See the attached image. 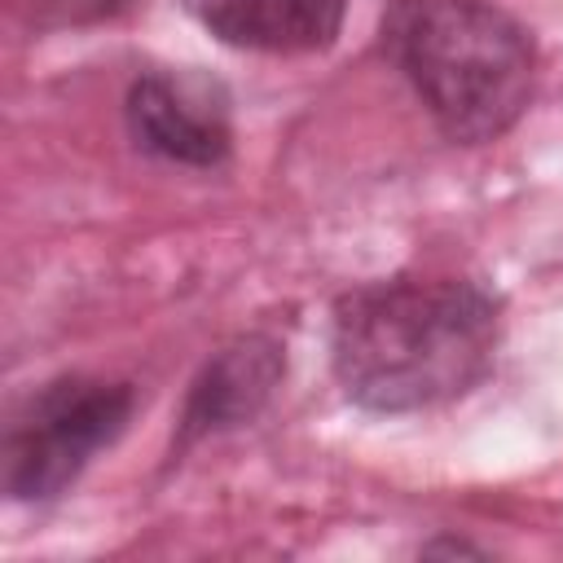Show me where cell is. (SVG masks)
<instances>
[{
	"label": "cell",
	"mask_w": 563,
	"mask_h": 563,
	"mask_svg": "<svg viewBox=\"0 0 563 563\" xmlns=\"http://www.w3.org/2000/svg\"><path fill=\"white\" fill-rule=\"evenodd\" d=\"M497 334V303L475 282L383 277L334 303L330 365L361 409L413 413L479 387L493 369Z\"/></svg>",
	"instance_id": "1"
},
{
	"label": "cell",
	"mask_w": 563,
	"mask_h": 563,
	"mask_svg": "<svg viewBox=\"0 0 563 563\" xmlns=\"http://www.w3.org/2000/svg\"><path fill=\"white\" fill-rule=\"evenodd\" d=\"M378 35L449 141H493L532 101V35L493 0H391Z\"/></svg>",
	"instance_id": "2"
},
{
	"label": "cell",
	"mask_w": 563,
	"mask_h": 563,
	"mask_svg": "<svg viewBox=\"0 0 563 563\" xmlns=\"http://www.w3.org/2000/svg\"><path fill=\"white\" fill-rule=\"evenodd\" d=\"M132 387L88 374H62L22 400L4 431V488L13 501H48L66 493L84 466L123 435Z\"/></svg>",
	"instance_id": "3"
},
{
	"label": "cell",
	"mask_w": 563,
	"mask_h": 563,
	"mask_svg": "<svg viewBox=\"0 0 563 563\" xmlns=\"http://www.w3.org/2000/svg\"><path fill=\"white\" fill-rule=\"evenodd\" d=\"M123 114L132 141L167 163L220 167L233 150L229 92L198 70H145L128 88Z\"/></svg>",
	"instance_id": "4"
},
{
	"label": "cell",
	"mask_w": 563,
	"mask_h": 563,
	"mask_svg": "<svg viewBox=\"0 0 563 563\" xmlns=\"http://www.w3.org/2000/svg\"><path fill=\"white\" fill-rule=\"evenodd\" d=\"M216 40L251 53L330 48L347 0H180Z\"/></svg>",
	"instance_id": "5"
},
{
	"label": "cell",
	"mask_w": 563,
	"mask_h": 563,
	"mask_svg": "<svg viewBox=\"0 0 563 563\" xmlns=\"http://www.w3.org/2000/svg\"><path fill=\"white\" fill-rule=\"evenodd\" d=\"M286 369V356L273 339L251 334L229 343L194 383L189 400H185V418H180V444L224 431V427H242L251 422L264 400L273 396L277 378Z\"/></svg>",
	"instance_id": "6"
}]
</instances>
